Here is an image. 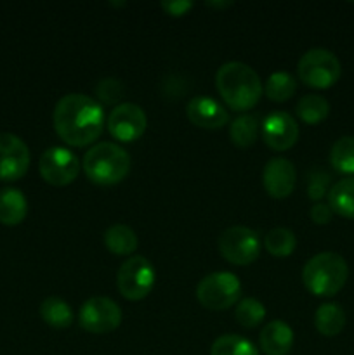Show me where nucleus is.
Here are the masks:
<instances>
[{"label":"nucleus","mask_w":354,"mask_h":355,"mask_svg":"<svg viewBox=\"0 0 354 355\" xmlns=\"http://www.w3.org/2000/svg\"><path fill=\"white\" fill-rule=\"evenodd\" d=\"M30 149L26 142L17 135L2 132L0 134V180L14 182L28 172Z\"/></svg>","instance_id":"f8f14e48"},{"label":"nucleus","mask_w":354,"mask_h":355,"mask_svg":"<svg viewBox=\"0 0 354 355\" xmlns=\"http://www.w3.org/2000/svg\"><path fill=\"white\" fill-rule=\"evenodd\" d=\"M330 163L337 172L354 175V137L346 135L335 141L330 151Z\"/></svg>","instance_id":"a878e982"},{"label":"nucleus","mask_w":354,"mask_h":355,"mask_svg":"<svg viewBox=\"0 0 354 355\" xmlns=\"http://www.w3.org/2000/svg\"><path fill=\"white\" fill-rule=\"evenodd\" d=\"M314 326L323 336H337L346 326V312L339 304L319 305L314 314Z\"/></svg>","instance_id":"aec40b11"},{"label":"nucleus","mask_w":354,"mask_h":355,"mask_svg":"<svg viewBox=\"0 0 354 355\" xmlns=\"http://www.w3.org/2000/svg\"><path fill=\"white\" fill-rule=\"evenodd\" d=\"M207 6L215 7V9H224V7H229V6H231V2H208Z\"/></svg>","instance_id":"473e14b6"},{"label":"nucleus","mask_w":354,"mask_h":355,"mask_svg":"<svg viewBox=\"0 0 354 355\" xmlns=\"http://www.w3.org/2000/svg\"><path fill=\"white\" fill-rule=\"evenodd\" d=\"M42 179L56 187H65L75 182L80 173V159L73 151L66 148H49L40 156L38 163Z\"/></svg>","instance_id":"9d476101"},{"label":"nucleus","mask_w":354,"mask_h":355,"mask_svg":"<svg viewBox=\"0 0 354 355\" xmlns=\"http://www.w3.org/2000/svg\"><path fill=\"white\" fill-rule=\"evenodd\" d=\"M40 315L45 321V324L56 329L69 328L73 324V319H75L68 302H65L59 297L45 298L40 304Z\"/></svg>","instance_id":"412c9836"},{"label":"nucleus","mask_w":354,"mask_h":355,"mask_svg":"<svg viewBox=\"0 0 354 355\" xmlns=\"http://www.w3.org/2000/svg\"><path fill=\"white\" fill-rule=\"evenodd\" d=\"M295 111L305 125H318L328 118L330 103L318 94H307L298 101Z\"/></svg>","instance_id":"4be33fe9"},{"label":"nucleus","mask_w":354,"mask_h":355,"mask_svg":"<svg viewBox=\"0 0 354 355\" xmlns=\"http://www.w3.org/2000/svg\"><path fill=\"white\" fill-rule=\"evenodd\" d=\"M219 252L235 266H250L260 255V238L253 229L233 225L219 236Z\"/></svg>","instance_id":"6e6552de"},{"label":"nucleus","mask_w":354,"mask_h":355,"mask_svg":"<svg viewBox=\"0 0 354 355\" xmlns=\"http://www.w3.org/2000/svg\"><path fill=\"white\" fill-rule=\"evenodd\" d=\"M297 73L302 83L311 89L325 90L339 82L342 66L333 52L326 49H311L298 59Z\"/></svg>","instance_id":"39448f33"},{"label":"nucleus","mask_w":354,"mask_h":355,"mask_svg":"<svg viewBox=\"0 0 354 355\" xmlns=\"http://www.w3.org/2000/svg\"><path fill=\"white\" fill-rule=\"evenodd\" d=\"M349 267L344 257L333 252H323L307 260L302 270V281L309 293L316 297H333L347 283Z\"/></svg>","instance_id":"20e7f679"},{"label":"nucleus","mask_w":354,"mask_h":355,"mask_svg":"<svg viewBox=\"0 0 354 355\" xmlns=\"http://www.w3.org/2000/svg\"><path fill=\"white\" fill-rule=\"evenodd\" d=\"M163 10L169 16H184L187 10L193 7V2H184V0H172V2H162L160 3Z\"/></svg>","instance_id":"2f4dec72"},{"label":"nucleus","mask_w":354,"mask_h":355,"mask_svg":"<svg viewBox=\"0 0 354 355\" xmlns=\"http://www.w3.org/2000/svg\"><path fill=\"white\" fill-rule=\"evenodd\" d=\"M137 243L139 241L135 232L125 224H115L111 227H108L106 232H104V246L113 255H132L135 252V248H137Z\"/></svg>","instance_id":"6ab92c4d"},{"label":"nucleus","mask_w":354,"mask_h":355,"mask_svg":"<svg viewBox=\"0 0 354 355\" xmlns=\"http://www.w3.org/2000/svg\"><path fill=\"white\" fill-rule=\"evenodd\" d=\"M215 87L228 107L233 111H248L259 103L264 92L260 76L245 62L231 61L215 73Z\"/></svg>","instance_id":"f03ea898"},{"label":"nucleus","mask_w":354,"mask_h":355,"mask_svg":"<svg viewBox=\"0 0 354 355\" xmlns=\"http://www.w3.org/2000/svg\"><path fill=\"white\" fill-rule=\"evenodd\" d=\"M330 177L325 172H312L309 177L307 194L312 201H319L323 196H328Z\"/></svg>","instance_id":"c756f323"},{"label":"nucleus","mask_w":354,"mask_h":355,"mask_svg":"<svg viewBox=\"0 0 354 355\" xmlns=\"http://www.w3.org/2000/svg\"><path fill=\"white\" fill-rule=\"evenodd\" d=\"M259 343L266 355H288L294 347V329L280 319L271 321L260 331Z\"/></svg>","instance_id":"dca6fc26"},{"label":"nucleus","mask_w":354,"mask_h":355,"mask_svg":"<svg viewBox=\"0 0 354 355\" xmlns=\"http://www.w3.org/2000/svg\"><path fill=\"white\" fill-rule=\"evenodd\" d=\"M82 168L90 182L97 186H115L130 172V156L115 142H99L85 153Z\"/></svg>","instance_id":"7ed1b4c3"},{"label":"nucleus","mask_w":354,"mask_h":355,"mask_svg":"<svg viewBox=\"0 0 354 355\" xmlns=\"http://www.w3.org/2000/svg\"><path fill=\"white\" fill-rule=\"evenodd\" d=\"M121 94H124V85H121V82H118L115 78L101 80L96 87V96L106 104L117 103L121 97Z\"/></svg>","instance_id":"c85d7f7f"},{"label":"nucleus","mask_w":354,"mask_h":355,"mask_svg":"<svg viewBox=\"0 0 354 355\" xmlns=\"http://www.w3.org/2000/svg\"><path fill=\"white\" fill-rule=\"evenodd\" d=\"M187 120L194 127L207 128V130H217L229 121V113L221 103L212 99L210 96H196L187 103L186 106Z\"/></svg>","instance_id":"2eb2a0df"},{"label":"nucleus","mask_w":354,"mask_h":355,"mask_svg":"<svg viewBox=\"0 0 354 355\" xmlns=\"http://www.w3.org/2000/svg\"><path fill=\"white\" fill-rule=\"evenodd\" d=\"M297 182V172L290 159L273 158L262 170V184L266 193L274 200H285L290 196Z\"/></svg>","instance_id":"4468645a"},{"label":"nucleus","mask_w":354,"mask_h":355,"mask_svg":"<svg viewBox=\"0 0 354 355\" xmlns=\"http://www.w3.org/2000/svg\"><path fill=\"white\" fill-rule=\"evenodd\" d=\"M264 142L274 151H287L294 148L298 139V125L292 114L285 111H274L267 114L260 127Z\"/></svg>","instance_id":"ddd939ff"},{"label":"nucleus","mask_w":354,"mask_h":355,"mask_svg":"<svg viewBox=\"0 0 354 355\" xmlns=\"http://www.w3.org/2000/svg\"><path fill=\"white\" fill-rule=\"evenodd\" d=\"M242 283L233 272H212L205 276L196 286V298L205 309L226 311L239 302Z\"/></svg>","instance_id":"423d86ee"},{"label":"nucleus","mask_w":354,"mask_h":355,"mask_svg":"<svg viewBox=\"0 0 354 355\" xmlns=\"http://www.w3.org/2000/svg\"><path fill=\"white\" fill-rule=\"evenodd\" d=\"M156 274L151 262L142 255H132L120 266L117 274V288L124 298L139 302L151 293Z\"/></svg>","instance_id":"0eeeda50"},{"label":"nucleus","mask_w":354,"mask_h":355,"mask_svg":"<svg viewBox=\"0 0 354 355\" xmlns=\"http://www.w3.org/2000/svg\"><path fill=\"white\" fill-rule=\"evenodd\" d=\"M295 90H297V82L290 73L285 71L273 73L264 85L267 99L274 101V103H285L294 96Z\"/></svg>","instance_id":"393cba45"},{"label":"nucleus","mask_w":354,"mask_h":355,"mask_svg":"<svg viewBox=\"0 0 354 355\" xmlns=\"http://www.w3.org/2000/svg\"><path fill=\"white\" fill-rule=\"evenodd\" d=\"M78 322L87 333L108 335L121 324V309L108 297L89 298L80 309Z\"/></svg>","instance_id":"1a4fd4ad"},{"label":"nucleus","mask_w":354,"mask_h":355,"mask_svg":"<svg viewBox=\"0 0 354 355\" xmlns=\"http://www.w3.org/2000/svg\"><path fill=\"white\" fill-rule=\"evenodd\" d=\"M332 208L326 203H316L314 207L311 208V220L318 225H325L332 220Z\"/></svg>","instance_id":"7c9ffc66"},{"label":"nucleus","mask_w":354,"mask_h":355,"mask_svg":"<svg viewBox=\"0 0 354 355\" xmlns=\"http://www.w3.org/2000/svg\"><path fill=\"white\" fill-rule=\"evenodd\" d=\"M259 121L253 114H242L229 125V137L231 142L239 149L250 148L259 137Z\"/></svg>","instance_id":"5701e85b"},{"label":"nucleus","mask_w":354,"mask_h":355,"mask_svg":"<svg viewBox=\"0 0 354 355\" xmlns=\"http://www.w3.org/2000/svg\"><path fill=\"white\" fill-rule=\"evenodd\" d=\"M235 318L238 321V324L243 326V328H257L266 319V307L257 298H243L236 305Z\"/></svg>","instance_id":"cd10ccee"},{"label":"nucleus","mask_w":354,"mask_h":355,"mask_svg":"<svg viewBox=\"0 0 354 355\" xmlns=\"http://www.w3.org/2000/svg\"><path fill=\"white\" fill-rule=\"evenodd\" d=\"M328 207L333 214L354 220V177L339 180L330 187Z\"/></svg>","instance_id":"a211bd4d"},{"label":"nucleus","mask_w":354,"mask_h":355,"mask_svg":"<svg viewBox=\"0 0 354 355\" xmlns=\"http://www.w3.org/2000/svg\"><path fill=\"white\" fill-rule=\"evenodd\" d=\"M28 214L26 196L16 187H6L0 191V224L17 225Z\"/></svg>","instance_id":"f3484780"},{"label":"nucleus","mask_w":354,"mask_h":355,"mask_svg":"<svg viewBox=\"0 0 354 355\" xmlns=\"http://www.w3.org/2000/svg\"><path fill=\"white\" fill-rule=\"evenodd\" d=\"M52 123L62 142L71 148H83L99 139L106 120L103 106L94 97L68 94L56 104Z\"/></svg>","instance_id":"f257e3e1"},{"label":"nucleus","mask_w":354,"mask_h":355,"mask_svg":"<svg viewBox=\"0 0 354 355\" xmlns=\"http://www.w3.org/2000/svg\"><path fill=\"white\" fill-rule=\"evenodd\" d=\"M210 355H259V350L243 336L222 335L212 343Z\"/></svg>","instance_id":"bb28decb"},{"label":"nucleus","mask_w":354,"mask_h":355,"mask_svg":"<svg viewBox=\"0 0 354 355\" xmlns=\"http://www.w3.org/2000/svg\"><path fill=\"white\" fill-rule=\"evenodd\" d=\"M295 246H297V238L290 229L276 227L267 232L264 238V248L269 255L278 257V259L290 257L295 252Z\"/></svg>","instance_id":"b1692460"},{"label":"nucleus","mask_w":354,"mask_h":355,"mask_svg":"<svg viewBox=\"0 0 354 355\" xmlns=\"http://www.w3.org/2000/svg\"><path fill=\"white\" fill-rule=\"evenodd\" d=\"M108 132L120 142H134L144 135L148 116L144 110L134 103H121L113 107L106 120Z\"/></svg>","instance_id":"9b49d317"}]
</instances>
